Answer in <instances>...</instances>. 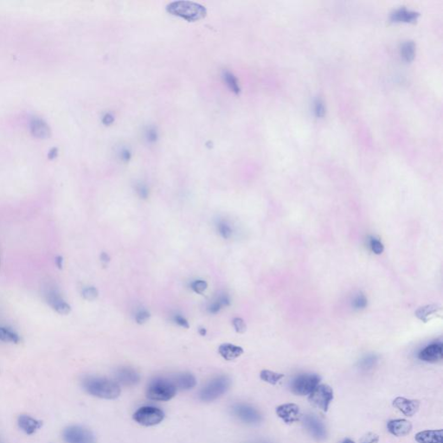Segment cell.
Segmentation results:
<instances>
[{"label":"cell","mask_w":443,"mask_h":443,"mask_svg":"<svg viewBox=\"0 0 443 443\" xmlns=\"http://www.w3.org/2000/svg\"><path fill=\"white\" fill-rule=\"evenodd\" d=\"M82 386L88 394L103 399H115L121 395V386L106 378L86 377L82 380Z\"/></svg>","instance_id":"cell-1"},{"label":"cell","mask_w":443,"mask_h":443,"mask_svg":"<svg viewBox=\"0 0 443 443\" xmlns=\"http://www.w3.org/2000/svg\"><path fill=\"white\" fill-rule=\"evenodd\" d=\"M176 385L172 379L158 377L150 382L147 388V398L156 402H166L176 396Z\"/></svg>","instance_id":"cell-2"},{"label":"cell","mask_w":443,"mask_h":443,"mask_svg":"<svg viewBox=\"0 0 443 443\" xmlns=\"http://www.w3.org/2000/svg\"><path fill=\"white\" fill-rule=\"evenodd\" d=\"M167 12L171 14L184 18L189 22L198 21L206 16V9L199 4L190 1H176L167 6Z\"/></svg>","instance_id":"cell-3"},{"label":"cell","mask_w":443,"mask_h":443,"mask_svg":"<svg viewBox=\"0 0 443 443\" xmlns=\"http://www.w3.org/2000/svg\"><path fill=\"white\" fill-rule=\"evenodd\" d=\"M231 385L229 377L220 375L209 381L200 390L199 398L202 402H213L226 393Z\"/></svg>","instance_id":"cell-4"},{"label":"cell","mask_w":443,"mask_h":443,"mask_svg":"<svg viewBox=\"0 0 443 443\" xmlns=\"http://www.w3.org/2000/svg\"><path fill=\"white\" fill-rule=\"evenodd\" d=\"M132 418L136 423L146 427L158 425L164 419V411L153 406H143L135 411Z\"/></svg>","instance_id":"cell-5"},{"label":"cell","mask_w":443,"mask_h":443,"mask_svg":"<svg viewBox=\"0 0 443 443\" xmlns=\"http://www.w3.org/2000/svg\"><path fill=\"white\" fill-rule=\"evenodd\" d=\"M309 396L310 403L323 412H327L334 397L333 390L327 385H318Z\"/></svg>","instance_id":"cell-6"},{"label":"cell","mask_w":443,"mask_h":443,"mask_svg":"<svg viewBox=\"0 0 443 443\" xmlns=\"http://www.w3.org/2000/svg\"><path fill=\"white\" fill-rule=\"evenodd\" d=\"M320 378L316 374H302L296 377L291 384V390L297 396H308L320 385Z\"/></svg>","instance_id":"cell-7"},{"label":"cell","mask_w":443,"mask_h":443,"mask_svg":"<svg viewBox=\"0 0 443 443\" xmlns=\"http://www.w3.org/2000/svg\"><path fill=\"white\" fill-rule=\"evenodd\" d=\"M63 439L67 443H95L94 434L89 429L78 425L70 426L63 431Z\"/></svg>","instance_id":"cell-8"},{"label":"cell","mask_w":443,"mask_h":443,"mask_svg":"<svg viewBox=\"0 0 443 443\" xmlns=\"http://www.w3.org/2000/svg\"><path fill=\"white\" fill-rule=\"evenodd\" d=\"M232 413L238 419L248 423L255 424L261 422V416L256 408L245 403H236L232 407Z\"/></svg>","instance_id":"cell-9"},{"label":"cell","mask_w":443,"mask_h":443,"mask_svg":"<svg viewBox=\"0 0 443 443\" xmlns=\"http://www.w3.org/2000/svg\"><path fill=\"white\" fill-rule=\"evenodd\" d=\"M303 425L312 436L318 440H325L327 435L322 422L314 415H306L303 418Z\"/></svg>","instance_id":"cell-10"},{"label":"cell","mask_w":443,"mask_h":443,"mask_svg":"<svg viewBox=\"0 0 443 443\" xmlns=\"http://www.w3.org/2000/svg\"><path fill=\"white\" fill-rule=\"evenodd\" d=\"M276 415L287 424H293L299 422L301 417L299 407L295 403L280 405L276 408Z\"/></svg>","instance_id":"cell-11"},{"label":"cell","mask_w":443,"mask_h":443,"mask_svg":"<svg viewBox=\"0 0 443 443\" xmlns=\"http://www.w3.org/2000/svg\"><path fill=\"white\" fill-rule=\"evenodd\" d=\"M115 379L118 385L121 386H133L138 384L141 380V377L137 370L131 367H121L115 371Z\"/></svg>","instance_id":"cell-12"},{"label":"cell","mask_w":443,"mask_h":443,"mask_svg":"<svg viewBox=\"0 0 443 443\" xmlns=\"http://www.w3.org/2000/svg\"><path fill=\"white\" fill-rule=\"evenodd\" d=\"M46 299H47L49 305L57 314H61V315H67L71 313V305H69L64 299H62L58 292L55 289H50L49 292H47Z\"/></svg>","instance_id":"cell-13"},{"label":"cell","mask_w":443,"mask_h":443,"mask_svg":"<svg viewBox=\"0 0 443 443\" xmlns=\"http://www.w3.org/2000/svg\"><path fill=\"white\" fill-rule=\"evenodd\" d=\"M422 361L427 363H436L442 359L443 347L441 343H434L423 348L418 354Z\"/></svg>","instance_id":"cell-14"},{"label":"cell","mask_w":443,"mask_h":443,"mask_svg":"<svg viewBox=\"0 0 443 443\" xmlns=\"http://www.w3.org/2000/svg\"><path fill=\"white\" fill-rule=\"evenodd\" d=\"M393 406L406 417H413L419 410L420 402L417 400L408 399L399 396L394 399Z\"/></svg>","instance_id":"cell-15"},{"label":"cell","mask_w":443,"mask_h":443,"mask_svg":"<svg viewBox=\"0 0 443 443\" xmlns=\"http://www.w3.org/2000/svg\"><path fill=\"white\" fill-rule=\"evenodd\" d=\"M387 429L390 434L397 437H402L411 434L412 424L405 419L391 420L387 423Z\"/></svg>","instance_id":"cell-16"},{"label":"cell","mask_w":443,"mask_h":443,"mask_svg":"<svg viewBox=\"0 0 443 443\" xmlns=\"http://www.w3.org/2000/svg\"><path fill=\"white\" fill-rule=\"evenodd\" d=\"M172 379L178 390H191L197 385V379L190 372L178 373Z\"/></svg>","instance_id":"cell-17"},{"label":"cell","mask_w":443,"mask_h":443,"mask_svg":"<svg viewBox=\"0 0 443 443\" xmlns=\"http://www.w3.org/2000/svg\"><path fill=\"white\" fill-rule=\"evenodd\" d=\"M419 12L407 10L403 7L394 11L390 15V20L395 23H415L419 18Z\"/></svg>","instance_id":"cell-18"},{"label":"cell","mask_w":443,"mask_h":443,"mask_svg":"<svg viewBox=\"0 0 443 443\" xmlns=\"http://www.w3.org/2000/svg\"><path fill=\"white\" fill-rule=\"evenodd\" d=\"M18 424L24 433L27 434H35L42 427L41 421L35 419L27 415H21L18 417Z\"/></svg>","instance_id":"cell-19"},{"label":"cell","mask_w":443,"mask_h":443,"mask_svg":"<svg viewBox=\"0 0 443 443\" xmlns=\"http://www.w3.org/2000/svg\"><path fill=\"white\" fill-rule=\"evenodd\" d=\"M415 440L418 443H443L442 429L419 432L416 434Z\"/></svg>","instance_id":"cell-20"},{"label":"cell","mask_w":443,"mask_h":443,"mask_svg":"<svg viewBox=\"0 0 443 443\" xmlns=\"http://www.w3.org/2000/svg\"><path fill=\"white\" fill-rule=\"evenodd\" d=\"M218 352L221 357L224 358L225 360L231 361L243 355L244 349L241 347H238L233 344L225 343L221 345L218 348Z\"/></svg>","instance_id":"cell-21"},{"label":"cell","mask_w":443,"mask_h":443,"mask_svg":"<svg viewBox=\"0 0 443 443\" xmlns=\"http://www.w3.org/2000/svg\"><path fill=\"white\" fill-rule=\"evenodd\" d=\"M29 126L32 134L37 138L47 139L50 136V126L39 118H33Z\"/></svg>","instance_id":"cell-22"},{"label":"cell","mask_w":443,"mask_h":443,"mask_svg":"<svg viewBox=\"0 0 443 443\" xmlns=\"http://www.w3.org/2000/svg\"><path fill=\"white\" fill-rule=\"evenodd\" d=\"M440 312V308H439L438 305H428L417 309L415 314L420 320H422L423 322L427 323L429 322V320H432L433 318L437 316Z\"/></svg>","instance_id":"cell-23"},{"label":"cell","mask_w":443,"mask_h":443,"mask_svg":"<svg viewBox=\"0 0 443 443\" xmlns=\"http://www.w3.org/2000/svg\"><path fill=\"white\" fill-rule=\"evenodd\" d=\"M0 341L6 343L19 344L21 337L18 333H16L11 329L0 326Z\"/></svg>","instance_id":"cell-24"},{"label":"cell","mask_w":443,"mask_h":443,"mask_svg":"<svg viewBox=\"0 0 443 443\" xmlns=\"http://www.w3.org/2000/svg\"><path fill=\"white\" fill-rule=\"evenodd\" d=\"M401 55L406 62H412L416 56V44L414 42L407 41L401 46Z\"/></svg>","instance_id":"cell-25"},{"label":"cell","mask_w":443,"mask_h":443,"mask_svg":"<svg viewBox=\"0 0 443 443\" xmlns=\"http://www.w3.org/2000/svg\"><path fill=\"white\" fill-rule=\"evenodd\" d=\"M284 377L283 374L275 372V371L269 370H261V373H260V378H261V380L272 385H277L282 379H284Z\"/></svg>","instance_id":"cell-26"},{"label":"cell","mask_w":443,"mask_h":443,"mask_svg":"<svg viewBox=\"0 0 443 443\" xmlns=\"http://www.w3.org/2000/svg\"><path fill=\"white\" fill-rule=\"evenodd\" d=\"M217 229L219 235L225 240H228L233 235V229L228 221L223 219L218 221V223H217Z\"/></svg>","instance_id":"cell-27"},{"label":"cell","mask_w":443,"mask_h":443,"mask_svg":"<svg viewBox=\"0 0 443 443\" xmlns=\"http://www.w3.org/2000/svg\"><path fill=\"white\" fill-rule=\"evenodd\" d=\"M191 288L197 294H202L208 288V283L203 280H196L191 282Z\"/></svg>","instance_id":"cell-28"},{"label":"cell","mask_w":443,"mask_h":443,"mask_svg":"<svg viewBox=\"0 0 443 443\" xmlns=\"http://www.w3.org/2000/svg\"><path fill=\"white\" fill-rule=\"evenodd\" d=\"M82 295L83 299H85L86 300L93 301L99 295V292L97 290V288H94V287H87V288H83Z\"/></svg>","instance_id":"cell-29"},{"label":"cell","mask_w":443,"mask_h":443,"mask_svg":"<svg viewBox=\"0 0 443 443\" xmlns=\"http://www.w3.org/2000/svg\"><path fill=\"white\" fill-rule=\"evenodd\" d=\"M314 114L316 115V117L322 118L326 115V107L323 103L321 99H316L314 101Z\"/></svg>","instance_id":"cell-30"},{"label":"cell","mask_w":443,"mask_h":443,"mask_svg":"<svg viewBox=\"0 0 443 443\" xmlns=\"http://www.w3.org/2000/svg\"><path fill=\"white\" fill-rule=\"evenodd\" d=\"M370 250L374 254L376 255H381L382 253L385 250V246L382 244L381 242L378 240L377 238L371 237L370 240Z\"/></svg>","instance_id":"cell-31"},{"label":"cell","mask_w":443,"mask_h":443,"mask_svg":"<svg viewBox=\"0 0 443 443\" xmlns=\"http://www.w3.org/2000/svg\"><path fill=\"white\" fill-rule=\"evenodd\" d=\"M232 324H233L235 332H238V333H244L246 332V323L242 318H234L232 320Z\"/></svg>","instance_id":"cell-32"},{"label":"cell","mask_w":443,"mask_h":443,"mask_svg":"<svg viewBox=\"0 0 443 443\" xmlns=\"http://www.w3.org/2000/svg\"><path fill=\"white\" fill-rule=\"evenodd\" d=\"M150 317H151V314H150L149 312L146 309H141L140 311L137 312V314L135 315V320L139 325H143L149 320Z\"/></svg>","instance_id":"cell-33"},{"label":"cell","mask_w":443,"mask_h":443,"mask_svg":"<svg viewBox=\"0 0 443 443\" xmlns=\"http://www.w3.org/2000/svg\"><path fill=\"white\" fill-rule=\"evenodd\" d=\"M352 305L356 309H365L367 305V299L364 294H359L358 296H356L355 299H353Z\"/></svg>","instance_id":"cell-34"},{"label":"cell","mask_w":443,"mask_h":443,"mask_svg":"<svg viewBox=\"0 0 443 443\" xmlns=\"http://www.w3.org/2000/svg\"><path fill=\"white\" fill-rule=\"evenodd\" d=\"M173 321L178 326L182 327V328L188 329L190 327L188 320H186L181 314H174V317H173Z\"/></svg>","instance_id":"cell-35"},{"label":"cell","mask_w":443,"mask_h":443,"mask_svg":"<svg viewBox=\"0 0 443 443\" xmlns=\"http://www.w3.org/2000/svg\"><path fill=\"white\" fill-rule=\"evenodd\" d=\"M379 441V434L372 433V432L367 433L360 439V443H378Z\"/></svg>","instance_id":"cell-36"},{"label":"cell","mask_w":443,"mask_h":443,"mask_svg":"<svg viewBox=\"0 0 443 443\" xmlns=\"http://www.w3.org/2000/svg\"><path fill=\"white\" fill-rule=\"evenodd\" d=\"M223 305L218 301V299H216L212 302L210 303L207 310H208L210 314H217L221 311V309H223Z\"/></svg>","instance_id":"cell-37"},{"label":"cell","mask_w":443,"mask_h":443,"mask_svg":"<svg viewBox=\"0 0 443 443\" xmlns=\"http://www.w3.org/2000/svg\"><path fill=\"white\" fill-rule=\"evenodd\" d=\"M227 80L229 79V84L231 87L232 89L234 90V91L238 92L239 90V88H238L237 83H236V81H235V78L233 77V76H231L230 74H229L228 76H226Z\"/></svg>","instance_id":"cell-38"},{"label":"cell","mask_w":443,"mask_h":443,"mask_svg":"<svg viewBox=\"0 0 443 443\" xmlns=\"http://www.w3.org/2000/svg\"><path fill=\"white\" fill-rule=\"evenodd\" d=\"M375 360H376V358L373 357V356L367 357V358H364V360H363L362 364H363L364 367L370 366V365H372V364L375 363Z\"/></svg>","instance_id":"cell-39"},{"label":"cell","mask_w":443,"mask_h":443,"mask_svg":"<svg viewBox=\"0 0 443 443\" xmlns=\"http://www.w3.org/2000/svg\"><path fill=\"white\" fill-rule=\"evenodd\" d=\"M138 193L140 196H141V198H147V196H148V191H147V189L144 186H141V187H139L138 188Z\"/></svg>","instance_id":"cell-40"},{"label":"cell","mask_w":443,"mask_h":443,"mask_svg":"<svg viewBox=\"0 0 443 443\" xmlns=\"http://www.w3.org/2000/svg\"><path fill=\"white\" fill-rule=\"evenodd\" d=\"M100 261H103L104 264H108L110 261V256L109 254L106 252H103L100 255Z\"/></svg>","instance_id":"cell-41"},{"label":"cell","mask_w":443,"mask_h":443,"mask_svg":"<svg viewBox=\"0 0 443 443\" xmlns=\"http://www.w3.org/2000/svg\"><path fill=\"white\" fill-rule=\"evenodd\" d=\"M62 261H63V259H62V256H58V257H56V265L58 266L59 268H62Z\"/></svg>","instance_id":"cell-42"},{"label":"cell","mask_w":443,"mask_h":443,"mask_svg":"<svg viewBox=\"0 0 443 443\" xmlns=\"http://www.w3.org/2000/svg\"><path fill=\"white\" fill-rule=\"evenodd\" d=\"M56 154H57V149L53 148V149L50 151V153H49V157H50V159H54L56 157Z\"/></svg>","instance_id":"cell-43"},{"label":"cell","mask_w":443,"mask_h":443,"mask_svg":"<svg viewBox=\"0 0 443 443\" xmlns=\"http://www.w3.org/2000/svg\"><path fill=\"white\" fill-rule=\"evenodd\" d=\"M198 332H199V334L201 335V336H206V333H207V332H206V329L203 328V327H201V328L198 329Z\"/></svg>","instance_id":"cell-44"},{"label":"cell","mask_w":443,"mask_h":443,"mask_svg":"<svg viewBox=\"0 0 443 443\" xmlns=\"http://www.w3.org/2000/svg\"><path fill=\"white\" fill-rule=\"evenodd\" d=\"M342 443H355L353 440H351V439H346V440H344Z\"/></svg>","instance_id":"cell-45"}]
</instances>
